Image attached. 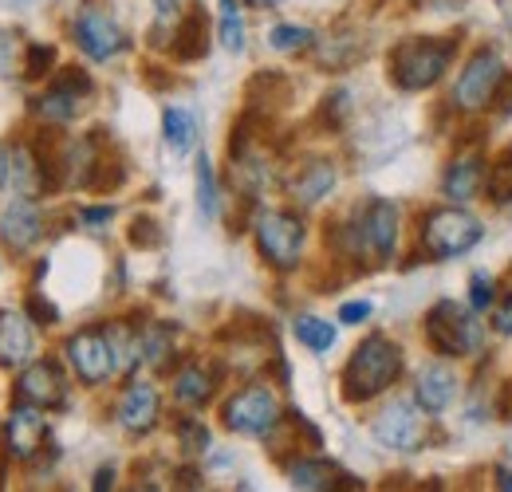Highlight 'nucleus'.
I'll return each instance as SVG.
<instances>
[{
	"label": "nucleus",
	"instance_id": "nucleus-1",
	"mask_svg": "<svg viewBox=\"0 0 512 492\" xmlns=\"http://www.w3.org/2000/svg\"><path fill=\"white\" fill-rule=\"evenodd\" d=\"M398 374H402V351L386 335H371L367 343L355 347V355L343 367V398L347 402H371L394 386Z\"/></svg>",
	"mask_w": 512,
	"mask_h": 492
},
{
	"label": "nucleus",
	"instance_id": "nucleus-2",
	"mask_svg": "<svg viewBox=\"0 0 512 492\" xmlns=\"http://www.w3.org/2000/svg\"><path fill=\"white\" fill-rule=\"evenodd\" d=\"M457 44L453 40H430V36H414L402 40L390 52V79L402 91H426L446 75L449 60H453Z\"/></svg>",
	"mask_w": 512,
	"mask_h": 492
},
{
	"label": "nucleus",
	"instance_id": "nucleus-3",
	"mask_svg": "<svg viewBox=\"0 0 512 492\" xmlns=\"http://www.w3.org/2000/svg\"><path fill=\"white\" fill-rule=\"evenodd\" d=\"M426 339L438 355L446 359H465V355H477L485 335H481V323L473 308H461L457 300H442L434 304L426 315Z\"/></svg>",
	"mask_w": 512,
	"mask_h": 492
},
{
	"label": "nucleus",
	"instance_id": "nucleus-4",
	"mask_svg": "<svg viewBox=\"0 0 512 492\" xmlns=\"http://www.w3.org/2000/svg\"><path fill=\"white\" fill-rule=\"evenodd\" d=\"M253 233H256L260 256H264L272 268L288 272V268L300 264V256H304V221H300V217L280 213V209H268V213L256 217Z\"/></svg>",
	"mask_w": 512,
	"mask_h": 492
},
{
	"label": "nucleus",
	"instance_id": "nucleus-5",
	"mask_svg": "<svg viewBox=\"0 0 512 492\" xmlns=\"http://www.w3.org/2000/svg\"><path fill=\"white\" fill-rule=\"evenodd\" d=\"M481 237H485V225H481L473 213H465L461 205L426 213V225H422V241H426V248H430L434 256H442V260L469 252Z\"/></svg>",
	"mask_w": 512,
	"mask_h": 492
},
{
	"label": "nucleus",
	"instance_id": "nucleus-6",
	"mask_svg": "<svg viewBox=\"0 0 512 492\" xmlns=\"http://www.w3.org/2000/svg\"><path fill=\"white\" fill-rule=\"evenodd\" d=\"M501 83H505V63L497 52H477L473 60L461 67V75H457V83H453V107H461V111H485L493 99H497V91H501Z\"/></svg>",
	"mask_w": 512,
	"mask_h": 492
},
{
	"label": "nucleus",
	"instance_id": "nucleus-7",
	"mask_svg": "<svg viewBox=\"0 0 512 492\" xmlns=\"http://www.w3.org/2000/svg\"><path fill=\"white\" fill-rule=\"evenodd\" d=\"M375 437L383 441L386 449H398V453H418L426 441H430V422H426V410L418 406V398H398L390 402L383 414L375 418Z\"/></svg>",
	"mask_w": 512,
	"mask_h": 492
},
{
	"label": "nucleus",
	"instance_id": "nucleus-8",
	"mask_svg": "<svg viewBox=\"0 0 512 492\" xmlns=\"http://www.w3.org/2000/svg\"><path fill=\"white\" fill-rule=\"evenodd\" d=\"M221 422H225V430L260 437V433H268L280 422V402H276V394L268 386H245L225 402Z\"/></svg>",
	"mask_w": 512,
	"mask_h": 492
},
{
	"label": "nucleus",
	"instance_id": "nucleus-9",
	"mask_svg": "<svg viewBox=\"0 0 512 492\" xmlns=\"http://www.w3.org/2000/svg\"><path fill=\"white\" fill-rule=\"evenodd\" d=\"M67 363H71V370H75L87 386H99V382H107V378L119 370L111 335H107L103 327L75 331V335L67 339Z\"/></svg>",
	"mask_w": 512,
	"mask_h": 492
},
{
	"label": "nucleus",
	"instance_id": "nucleus-10",
	"mask_svg": "<svg viewBox=\"0 0 512 492\" xmlns=\"http://www.w3.org/2000/svg\"><path fill=\"white\" fill-rule=\"evenodd\" d=\"M351 233H355V252L359 248H371L379 260H390L394 256V241H398V205L386 201V197H375L363 205V217L351 221Z\"/></svg>",
	"mask_w": 512,
	"mask_h": 492
},
{
	"label": "nucleus",
	"instance_id": "nucleus-11",
	"mask_svg": "<svg viewBox=\"0 0 512 492\" xmlns=\"http://www.w3.org/2000/svg\"><path fill=\"white\" fill-rule=\"evenodd\" d=\"M71 36H75V44H79L91 60H111V56H119V52L127 48V32H123L107 12H99V8H83V12L75 16Z\"/></svg>",
	"mask_w": 512,
	"mask_h": 492
},
{
	"label": "nucleus",
	"instance_id": "nucleus-12",
	"mask_svg": "<svg viewBox=\"0 0 512 492\" xmlns=\"http://www.w3.org/2000/svg\"><path fill=\"white\" fill-rule=\"evenodd\" d=\"M67 398V378L56 363H32L16 378V402L24 406H36V410H52V406H64Z\"/></svg>",
	"mask_w": 512,
	"mask_h": 492
},
{
	"label": "nucleus",
	"instance_id": "nucleus-13",
	"mask_svg": "<svg viewBox=\"0 0 512 492\" xmlns=\"http://www.w3.org/2000/svg\"><path fill=\"white\" fill-rule=\"evenodd\" d=\"M87 95H91V79H87V71L67 67L64 75L48 87L40 111H44V119H52V123H67V119H75V115L83 111Z\"/></svg>",
	"mask_w": 512,
	"mask_h": 492
},
{
	"label": "nucleus",
	"instance_id": "nucleus-14",
	"mask_svg": "<svg viewBox=\"0 0 512 492\" xmlns=\"http://www.w3.org/2000/svg\"><path fill=\"white\" fill-rule=\"evenodd\" d=\"M292 489L296 492H363V481H355L347 469H339L335 461L308 457L292 465Z\"/></svg>",
	"mask_w": 512,
	"mask_h": 492
},
{
	"label": "nucleus",
	"instance_id": "nucleus-15",
	"mask_svg": "<svg viewBox=\"0 0 512 492\" xmlns=\"http://www.w3.org/2000/svg\"><path fill=\"white\" fill-rule=\"evenodd\" d=\"M158 414H162L158 390L150 382H130L119 398V426L130 433H150L158 426Z\"/></svg>",
	"mask_w": 512,
	"mask_h": 492
},
{
	"label": "nucleus",
	"instance_id": "nucleus-16",
	"mask_svg": "<svg viewBox=\"0 0 512 492\" xmlns=\"http://www.w3.org/2000/svg\"><path fill=\"white\" fill-rule=\"evenodd\" d=\"M44 437H48V426H44L40 410L16 402V410H12L8 426H4V445H8V453L24 461V457H32V453L44 445Z\"/></svg>",
	"mask_w": 512,
	"mask_h": 492
},
{
	"label": "nucleus",
	"instance_id": "nucleus-17",
	"mask_svg": "<svg viewBox=\"0 0 512 492\" xmlns=\"http://www.w3.org/2000/svg\"><path fill=\"white\" fill-rule=\"evenodd\" d=\"M36 355L32 323L20 311H0V367H24Z\"/></svg>",
	"mask_w": 512,
	"mask_h": 492
},
{
	"label": "nucleus",
	"instance_id": "nucleus-18",
	"mask_svg": "<svg viewBox=\"0 0 512 492\" xmlns=\"http://www.w3.org/2000/svg\"><path fill=\"white\" fill-rule=\"evenodd\" d=\"M0 233H4V241L12 248L36 245L40 233H44V217H40L36 201H32V197H16V201L4 209V217H0Z\"/></svg>",
	"mask_w": 512,
	"mask_h": 492
},
{
	"label": "nucleus",
	"instance_id": "nucleus-19",
	"mask_svg": "<svg viewBox=\"0 0 512 492\" xmlns=\"http://www.w3.org/2000/svg\"><path fill=\"white\" fill-rule=\"evenodd\" d=\"M453 394H457V374H453L446 363H430V367H422L418 382H414V398H418V406H422L426 414H442V410H449Z\"/></svg>",
	"mask_w": 512,
	"mask_h": 492
},
{
	"label": "nucleus",
	"instance_id": "nucleus-20",
	"mask_svg": "<svg viewBox=\"0 0 512 492\" xmlns=\"http://www.w3.org/2000/svg\"><path fill=\"white\" fill-rule=\"evenodd\" d=\"M335 166L327 162V158H312L300 174H296V182H292V197L300 201V205H320L323 197L335 189Z\"/></svg>",
	"mask_w": 512,
	"mask_h": 492
},
{
	"label": "nucleus",
	"instance_id": "nucleus-21",
	"mask_svg": "<svg viewBox=\"0 0 512 492\" xmlns=\"http://www.w3.org/2000/svg\"><path fill=\"white\" fill-rule=\"evenodd\" d=\"M481 178H485V170H481L477 158H457L446 170V178H442V193L449 201H469V197H477Z\"/></svg>",
	"mask_w": 512,
	"mask_h": 492
},
{
	"label": "nucleus",
	"instance_id": "nucleus-22",
	"mask_svg": "<svg viewBox=\"0 0 512 492\" xmlns=\"http://www.w3.org/2000/svg\"><path fill=\"white\" fill-rule=\"evenodd\" d=\"M205 48H209V24H205L201 12H190V16L178 24V36H174L170 52H174L182 63H190V60H201Z\"/></svg>",
	"mask_w": 512,
	"mask_h": 492
},
{
	"label": "nucleus",
	"instance_id": "nucleus-23",
	"mask_svg": "<svg viewBox=\"0 0 512 492\" xmlns=\"http://www.w3.org/2000/svg\"><path fill=\"white\" fill-rule=\"evenodd\" d=\"M162 134H166V146L174 154H190L193 142H197V119H193L186 107H166L162 115Z\"/></svg>",
	"mask_w": 512,
	"mask_h": 492
},
{
	"label": "nucleus",
	"instance_id": "nucleus-24",
	"mask_svg": "<svg viewBox=\"0 0 512 492\" xmlns=\"http://www.w3.org/2000/svg\"><path fill=\"white\" fill-rule=\"evenodd\" d=\"M174 398H178L182 406H205V402L213 398V378H209V370H201V367L178 370V378H174Z\"/></svg>",
	"mask_w": 512,
	"mask_h": 492
},
{
	"label": "nucleus",
	"instance_id": "nucleus-25",
	"mask_svg": "<svg viewBox=\"0 0 512 492\" xmlns=\"http://www.w3.org/2000/svg\"><path fill=\"white\" fill-rule=\"evenodd\" d=\"M296 339L308 347V351H316V355H323V351H331L335 347V327L327 323V319H316V315H296Z\"/></svg>",
	"mask_w": 512,
	"mask_h": 492
},
{
	"label": "nucleus",
	"instance_id": "nucleus-26",
	"mask_svg": "<svg viewBox=\"0 0 512 492\" xmlns=\"http://www.w3.org/2000/svg\"><path fill=\"white\" fill-rule=\"evenodd\" d=\"M312 40H316V36H312V28H304V24H276V28L268 32V44H272L276 52H304Z\"/></svg>",
	"mask_w": 512,
	"mask_h": 492
},
{
	"label": "nucleus",
	"instance_id": "nucleus-27",
	"mask_svg": "<svg viewBox=\"0 0 512 492\" xmlns=\"http://www.w3.org/2000/svg\"><path fill=\"white\" fill-rule=\"evenodd\" d=\"M221 44L229 52H241L245 48V20H241L237 0H221Z\"/></svg>",
	"mask_w": 512,
	"mask_h": 492
},
{
	"label": "nucleus",
	"instance_id": "nucleus-28",
	"mask_svg": "<svg viewBox=\"0 0 512 492\" xmlns=\"http://www.w3.org/2000/svg\"><path fill=\"white\" fill-rule=\"evenodd\" d=\"M197 209H201V217H217V178H213V166L205 154L197 158Z\"/></svg>",
	"mask_w": 512,
	"mask_h": 492
},
{
	"label": "nucleus",
	"instance_id": "nucleus-29",
	"mask_svg": "<svg viewBox=\"0 0 512 492\" xmlns=\"http://www.w3.org/2000/svg\"><path fill=\"white\" fill-rule=\"evenodd\" d=\"M489 197L493 201H512V146L493 158V170H489Z\"/></svg>",
	"mask_w": 512,
	"mask_h": 492
},
{
	"label": "nucleus",
	"instance_id": "nucleus-30",
	"mask_svg": "<svg viewBox=\"0 0 512 492\" xmlns=\"http://www.w3.org/2000/svg\"><path fill=\"white\" fill-rule=\"evenodd\" d=\"M493 304H497V284H493L485 272H477V276H473V284H469V308L489 311Z\"/></svg>",
	"mask_w": 512,
	"mask_h": 492
},
{
	"label": "nucleus",
	"instance_id": "nucleus-31",
	"mask_svg": "<svg viewBox=\"0 0 512 492\" xmlns=\"http://www.w3.org/2000/svg\"><path fill=\"white\" fill-rule=\"evenodd\" d=\"M52 60H56V52H52L48 44H32V48H28V67H24V75H28V79H40V75L52 67Z\"/></svg>",
	"mask_w": 512,
	"mask_h": 492
},
{
	"label": "nucleus",
	"instance_id": "nucleus-32",
	"mask_svg": "<svg viewBox=\"0 0 512 492\" xmlns=\"http://www.w3.org/2000/svg\"><path fill=\"white\" fill-rule=\"evenodd\" d=\"M493 323H497L501 335H512V288L505 296H497V304H493Z\"/></svg>",
	"mask_w": 512,
	"mask_h": 492
},
{
	"label": "nucleus",
	"instance_id": "nucleus-33",
	"mask_svg": "<svg viewBox=\"0 0 512 492\" xmlns=\"http://www.w3.org/2000/svg\"><path fill=\"white\" fill-rule=\"evenodd\" d=\"M79 217H83V225H87V229H103V225L115 217V209H111V205H87Z\"/></svg>",
	"mask_w": 512,
	"mask_h": 492
},
{
	"label": "nucleus",
	"instance_id": "nucleus-34",
	"mask_svg": "<svg viewBox=\"0 0 512 492\" xmlns=\"http://www.w3.org/2000/svg\"><path fill=\"white\" fill-rule=\"evenodd\" d=\"M371 300H351V304H343L339 308V319L343 323H363V319H371Z\"/></svg>",
	"mask_w": 512,
	"mask_h": 492
},
{
	"label": "nucleus",
	"instance_id": "nucleus-35",
	"mask_svg": "<svg viewBox=\"0 0 512 492\" xmlns=\"http://www.w3.org/2000/svg\"><path fill=\"white\" fill-rule=\"evenodd\" d=\"M182 433H186V445L190 449H205L209 445V433H205V426H197V422H182Z\"/></svg>",
	"mask_w": 512,
	"mask_h": 492
},
{
	"label": "nucleus",
	"instance_id": "nucleus-36",
	"mask_svg": "<svg viewBox=\"0 0 512 492\" xmlns=\"http://www.w3.org/2000/svg\"><path fill=\"white\" fill-rule=\"evenodd\" d=\"M154 8H158V20L166 24V20H174V16H178V8H182V0H154Z\"/></svg>",
	"mask_w": 512,
	"mask_h": 492
},
{
	"label": "nucleus",
	"instance_id": "nucleus-37",
	"mask_svg": "<svg viewBox=\"0 0 512 492\" xmlns=\"http://www.w3.org/2000/svg\"><path fill=\"white\" fill-rule=\"evenodd\" d=\"M111 485H115V469H99V473H95V485H91V492H111Z\"/></svg>",
	"mask_w": 512,
	"mask_h": 492
},
{
	"label": "nucleus",
	"instance_id": "nucleus-38",
	"mask_svg": "<svg viewBox=\"0 0 512 492\" xmlns=\"http://www.w3.org/2000/svg\"><path fill=\"white\" fill-rule=\"evenodd\" d=\"M134 241H158V229L150 225V217H146V225H134V233H130Z\"/></svg>",
	"mask_w": 512,
	"mask_h": 492
},
{
	"label": "nucleus",
	"instance_id": "nucleus-39",
	"mask_svg": "<svg viewBox=\"0 0 512 492\" xmlns=\"http://www.w3.org/2000/svg\"><path fill=\"white\" fill-rule=\"evenodd\" d=\"M8 162H12V150H4V146H0V185L8 182Z\"/></svg>",
	"mask_w": 512,
	"mask_h": 492
},
{
	"label": "nucleus",
	"instance_id": "nucleus-40",
	"mask_svg": "<svg viewBox=\"0 0 512 492\" xmlns=\"http://www.w3.org/2000/svg\"><path fill=\"white\" fill-rule=\"evenodd\" d=\"M497 492H512V469H501V473H497Z\"/></svg>",
	"mask_w": 512,
	"mask_h": 492
},
{
	"label": "nucleus",
	"instance_id": "nucleus-41",
	"mask_svg": "<svg viewBox=\"0 0 512 492\" xmlns=\"http://www.w3.org/2000/svg\"><path fill=\"white\" fill-rule=\"evenodd\" d=\"M249 4H256V8H272V4H280V0H249Z\"/></svg>",
	"mask_w": 512,
	"mask_h": 492
},
{
	"label": "nucleus",
	"instance_id": "nucleus-42",
	"mask_svg": "<svg viewBox=\"0 0 512 492\" xmlns=\"http://www.w3.org/2000/svg\"><path fill=\"white\" fill-rule=\"evenodd\" d=\"M130 492H154L150 485H138V489H130Z\"/></svg>",
	"mask_w": 512,
	"mask_h": 492
},
{
	"label": "nucleus",
	"instance_id": "nucleus-43",
	"mask_svg": "<svg viewBox=\"0 0 512 492\" xmlns=\"http://www.w3.org/2000/svg\"><path fill=\"white\" fill-rule=\"evenodd\" d=\"M16 4H32V0H16Z\"/></svg>",
	"mask_w": 512,
	"mask_h": 492
}]
</instances>
